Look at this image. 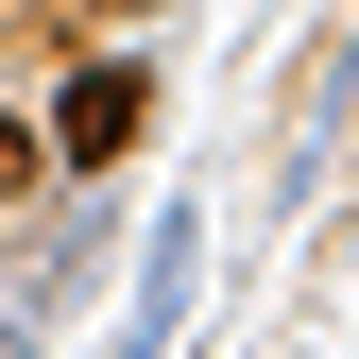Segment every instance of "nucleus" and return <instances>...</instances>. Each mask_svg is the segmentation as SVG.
I'll list each match as a JSON object with an SVG mask.
<instances>
[{
  "instance_id": "2",
  "label": "nucleus",
  "mask_w": 359,
  "mask_h": 359,
  "mask_svg": "<svg viewBox=\"0 0 359 359\" xmlns=\"http://www.w3.org/2000/svg\"><path fill=\"white\" fill-rule=\"evenodd\" d=\"M0 189H34V137H18V120H0Z\"/></svg>"
},
{
  "instance_id": "1",
  "label": "nucleus",
  "mask_w": 359,
  "mask_h": 359,
  "mask_svg": "<svg viewBox=\"0 0 359 359\" xmlns=\"http://www.w3.org/2000/svg\"><path fill=\"white\" fill-rule=\"evenodd\" d=\"M137 120H154V86L103 52V69H69V103H52V154H69V171H103V154H137Z\"/></svg>"
}]
</instances>
